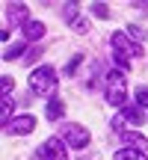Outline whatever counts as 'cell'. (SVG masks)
I'll return each instance as SVG.
<instances>
[{
  "label": "cell",
  "instance_id": "cell-18",
  "mask_svg": "<svg viewBox=\"0 0 148 160\" xmlns=\"http://www.w3.org/2000/svg\"><path fill=\"white\" fill-rule=\"evenodd\" d=\"M136 104L139 107H148V86H139L136 89Z\"/></svg>",
  "mask_w": 148,
  "mask_h": 160
},
{
  "label": "cell",
  "instance_id": "cell-1",
  "mask_svg": "<svg viewBox=\"0 0 148 160\" xmlns=\"http://www.w3.org/2000/svg\"><path fill=\"white\" fill-rule=\"evenodd\" d=\"M57 71L51 68V65H39V68L30 74V89H33V95H53L57 92Z\"/></svg>",
  "mask_w": 148,
  "mask_h": 160
},
{
  "label": "cell",
  "instance_id": "cell-15",
  "mask_svg": "<svg viewBox=\"0 0 148 160\" xmlns=\"http://www.w3.org/2000/svg\"><path fill=\"white\" fill-rule=\"evenodd\" d=\"M92 15L101 18V21H107V18H110V6L107 3H92Z\"/></svg>",
  "mask_w": 148,
  "mask_h": 160
},
{
  "label": "cell",
  "instance_id": "cell-5",
  "mask_svg": "<svg viewBox=\"0 0 148 160\" xmlns=\"http://www.w3.org/2000/svg\"><path fill=\"white\" fill-rule=\"evenodd\" d=\"M110 42H113V51H119V53H127V57H131V53H133V57H142V45H133L121 30L110 36Z\"/></svg>",
  "mask_w": 148,
  "mask_h": 160
},
{
  "label": "cell",
  "instance_id": "cell-11",
  "mask_svg": "<svg viewBox=\"0 0 148 160\" xmlns=\"http://www.w3.org/2000/svg\"><path fill=\"white\" fill-rule=\"evenodd\" d=\"M121 116H125V122H131V125H142V122H145V110L139 107V104H136V107H125Z\"/></svg>",
  "mask_w": 148,
  "mask_h": 160
},
{
  "label": "cell",
  "instance_id": "cell-20",
  "mask_svg": "<svg viewBox=\"0 0 148 160\" xmlns=\"http://www.w3.org/2000/svg\"><path fill=\"white\" fill-rule=\"evenodd\" d=\"M127 36H131V39H136V45H139V42L145 39V36H142V30H139L136 24H131V27H127Z\"/></svg>",
  "mask_w": 148,
  "mask_h": 160
},
{
  "label": "cell",
  "instance_id": "cell-2",
  "mask_svg": "<svg viewBox=\"0 0 148 160\" xmlns=\"http://www.w3.org/2000/svg\"><path fill=\"white\" fill-rule=\"evenodd\" d=\"M62 142H68L71 148H86L89 145V131L80 125H62Z\"/></svg>",
  "mask_w": 148,
  "mask_h": 160
},
{
  "label": "cell",
  "instance_id": "cell-14",
  "mask_svg": "<svg viewBox=\"0 0 148 160\" xmlns=\"http://www.w3.org/2000/svg\"><path fill=\"white\" fill-rule=\"evenodd\" d=\"M24 48H27V42H15V45H9V48H6V53H3V59H18L24 53Z\"/></svg>",
  "mask_w": 148,
  "mask_h": 160
},
{
  "label": "cell",
  "instance_id": "cell-17",
  "mask_svg": "<svg viewBox=\"0 0 148 160\" xmlns=\"http://www.w3.org/2000/svg\"><path fill=\"white\" fill-rule=\"evenodd\" d=\"M80 65H83V53H77V57H74L71 62L65 65V74H68V77H71V74H77V68H80Z\"/></svg>",
  "mask_w": 148,
  "mask_h": 160
},
{
  "label": "cell",
  "instance_id": "cell-4",
  "mask_svg": "<svg viewBox=\"0 0 148 160\" xmlns=\"http://www.w3.org/2000/svg\"><path fill=\"white\" fill-rule=\"evenodd\" d=\"M6 133H15V137H24V133H33L36 131V116L27 113V116H18V119H12L9 125L3 128Z\"/></svg>",
  "mask_w": 148,
  "mask_h": 160
},
{
  "label": "cell",
  "instance_id": "cell-22",
  "mask_svg": "<svg viewBox=\"0 0 148 160\" xmlns=\"http://www.w3.org/2000/svg\"><path fill=\"white\" fill-rule=\"evenodd\" d=\"M113 128H116V133H125V116H116V119H113Z\"/></svg>",
  "mask_w": 148,
  "mask_h": 160
},
{
  "label": "cell",
  "instance_id": "cell-21",
  "mask_svg": "<svg viewBox=\"0 0 148 160\" xmlns=\"http://www.w3.org/2000/svg\"><path fill=\"white\" fill-rule=\"evenodd\" d=\"M0 89H3V98H6L12 89H15V80H12V77H3V80H0Z\"/></svg>",
  "mask_w": 148,
  "mask_h": 160
},
{
  "label": "cell",
  "instance_id": "cell-12",
  "mask_svg": "<svg viewBox=\"0 0 148 160\" xmlns=\"http://www.w3.org/2000/svg\"><path fill=\"white\" fill-rule=\"evenodd\" d=\"M116 160H148V157L139 148H121V151H116Z\"/></svg>",
  "mask_w": 148,
  "mask_h": 160
},
{
  "label": "cell",
  "instance_id": "cell-8",
  "mask_svg": "<svg viewBox=\"0 0 148 160\" xmlns=\"http://www.w3.org/2000/svg\"><path fill=\"white\" fill-rule=\"evenodd\" d=\"M45 36V24L42 21H27L24 24V42H39Z\"/></svg>",
  "mask_w": 148,
  "mask_h": 160
},
{
  "label": "cell",
  "instance_id": "cell-13",
  "mask_svg": "<svg viewBox=\"0 0 148 160\" xmlns=\"http://www.w3.org/2000/svg\"><path fill=\"white\" fill-rule=\"evenodd\" d=\"M0 107H3V110H0V122H3V128H6V125L12 122V110H15V101H12V98H3V104H0Z\"/></svg>",
  "mask_w": 148,
  "mask_h": 160
},
{
  "label": "cell",
  "instance_id": "cell-16",
  "mask_svg": "<svg viewBox=\"0 0 148 160\" xmlns=\"http://www.w3.org/2000/svg\"><path fill=\"white\" fill-rule=\"evenodd\" d=\"M113 59H116V65H119V71H131V62H127V53H119V51H113Z\"/></svg>",
  "mask_w": 148,
  "mask_h": 160
},
{
  "label": "cell",
  "instance_id": "cell-3",
  "mask_svg": "<svg viewBox=\"0 0 148 160\" xmlns=\"http://www.w3.org/2000/svg\"><path fill=\"white\" fill-rule=\"evenodd\" d=\"M39 160H68V154H65V142L57 139V137H51L39 148Z\"/></svg>",
  "mask_w": 148,
  "mask_h": 160
},
{
  "label": "cell",
  "instance_id": "cell-19",
  "mask_svg": "<svg viewBox=\"0 0 148 160\" xmlns=\"http://www.w3.org/2000/svg\"><path fill=\"white\" fill-rule=\"evenodd\" d=\"M71 30H74V33H86V30H89L86 18H74V21H71Z\"/></svg>",
  "mask_w": 148,
  "mask_h": 160
},
{
  "label": "cell",
  "instance_id": "cell-6",
  "mask_svg": "<svg viewBox=\"0 0 148 160\" xmlns=\"http://www.w3.org/2000/svg\"><path fill=\"white\" fill-rule=\"evenodd\" d=\"M107 104H110V107H121V110L127 107V89H125V83H110L107 86Z\"/></svg>",
  "mask_w": 148,
  "mask_h": 160
},
{
  "label": "cell",
  "instance_id": "cell-9",
  "mask_svg": "<svg viewBox=\"0 0 148 160\" xmlns=\"http://www.w3.org/2000/svg\"><path fill=\"white\" fill-rule=\"evenodd\" d=\"M6 12H9V24H27L30 18H27V6H21V3H12V6H6Z\"/></svg>",
  "mask_w": 148,
  "mask_h": 160
},
{
  "label": "cell",
  "instance_id": "cell-7",
  "mask_svg": "<svg viewBox=\"0 0 148 160\" xmlns=\"http://www.w3.org/2000/svg\"><path fill=\"white\" fill-rule=\"evenodd\" d=\"M119 137H121V142L131 145V148H139V151L148 148V139L142 137V133H136V131H125V133H119Z\"/></svg>",
  "mask_w": 148,
  "mask_h": 160
},
{
  "label": "cell",
  "instance_id": "cell-10",
  "mask_svg": "<svg viewBox=\"0 0 148 160\" xmlns=\"http://www.w3.org/2000/svg\"><path fill=\"white\" fill-rule=\"evenodd\" d=\"M45 116H47L51 122H59V119L65 116V104L57 101V98H51V101H47V107H45Z\"/></svg>",
  "mask_w": 148,
  "mask_h": 160
}]
</instances>
